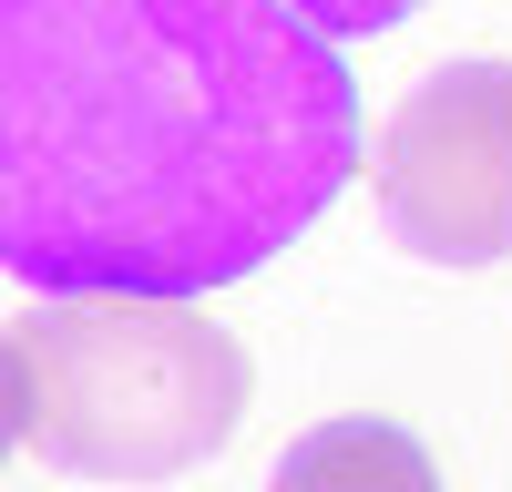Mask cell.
Listing matches in <instances>:
<instances>
[{
  "label": "cell",
  "instance_id": "cell-4",
  "mask_svg": "<svg viewBox=\"0 0 512 492\" xmlns=\"http://www.w3.org/2000/svg\"><path fill=\"white\" fill-rule=\"evenodd\" d=\"M267 492H441V462L400 421H318L277 451Z\"/></svg>",
  "mask_w": 512,
  "mask_h": 492
},
{
  "label": "cell",
  "instance_id": "cell-5",
  "mask_svg": "<svg viewBox=\"0 0 512 492\" xmlns=\"http://www.w3.org/2000/svg\"><path fill=\"white\" fill-rule=\"evenodd\" d=\"M287 11H308L318 31H338V41H359V31H390V21H410L420 0H287Z\"/></svg>",
  "mask_w": 512,
  "mask_h": 492
},
{
  "label": "cell",
  "instance_id": "cell-1",
  "mask_svg": "<svg viewBox=\"0 0 512 492\" xmlns=\"http://www.w3.org/2000/svg\"><path fill=\"white\" fill-rule=\"evenodd\" d=\"M359 164L338 31L287 0H0V257L41 298L236 287Z\"/></svg>",
  "mask_w": 512,
  "mask_h": 492
},
{
  "label": "cell",
  "instance_id": "cell-3",
  "mask_svg": "<svg viewBox=\"0 0 512 492\" xmlns=\"http://www.w3.org/2000/svg\"><path fill=\"white\" fill-rule=\"evenodd\" d=\"M369 175L390 236L420 267H502L512 257V62L472 52L410 82Z\"/></svg>",
  "mask_w": 512,
  "mask_h": 492
},
{
  "label": "cell",
  "instance_id": "cell-2",
  "mask_svg": "<svg viewBox=\"0 0 512 492\" xmlns=\"http://www.w3.org/2000/svg\"><path fill=\"white\" fill-rule=\"evenodd\" d=\"M246 339L195 298L52 287L11 328V431L31 462L82 482H175L246 421Z\"/></svg>",
  "mask_w": 512,
  "mask_h": 492
}]
</instances>
